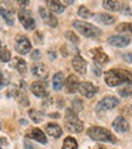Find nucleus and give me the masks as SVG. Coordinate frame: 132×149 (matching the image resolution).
I'll return each mask as SVG.
<instances>
[{"label": "nucleus", "mask_w": 132, "mask_h": 149, "mask_svg": "<svg viewBox=\"0 0 132 149\" xmlns=\"http://www.w3.org/2000/svg\"><path fill=\"white\" fill-rule=\"evenodd\" d=\"M104 80L110 87L129 84L132 81V73L126 69H112L104 73Z\"/></svg>", "instance_id": "f257e3e1"}, {"label": "nucleus", "mask_w": 132, "mask_h": 149, "mask_svg": "<svg viewBox=\"0 0 132 149\" xmlns=\"http://www.w3.org/2000/svg\"><path fill=\"white\" fill-rule=\"evenodd\" d=\"M87 136L93 141H97V142H108L112 144H115L116 141H118L109 130L104 127H99V126H91L87 130Z\"/></svg>", "instance_id": "f03ea898"}, {"label": "nucleus", "mask_w": 132, "mask_h": 149, "mask_svg": "<svg viewBox=\"0 0 132 149\" xmlns=\"http://www.w3.org/2000/svg\"><path fill=\"white\" fill-rule=\"evenodd\" d=\"M65 129L69 132H81L84 129L83 121L78 118V114L73 108L65 110Z\"/></svg>", "instance_id": "7ed1b4c3"}, {"label": "nucleus", "mask_w": 132, "mask_h": 149, "mask_svg": "<svg viewBox=\"0 0 132 149\" xmlns=\"http://www.w3.org/2000/svg\"><path fill=\"white\" fill-rule=\"evenodd\" d=\"M73 27H74L80 34L86 36V38H97V36H99L102 34V31L98 27H94L84 21H74L73 22Z\"/></svg>", "instance_id": "20e7f679"}, {"label": "nucleus", "mask_w": 132, "mask_h": 149, "mask_svg": "<svg viewBox=\"0 0 132 149\" xmlns=\"http://www.w3.org/2000/svg\"><path fill=\"white\" fill-rule=\"evenodd\" d=\"M18 19L22 23V26H23L27 31H32V29L35 28V21L33 18V15H32L31 11L24 10V9L19 10V12H18Z\"/></svg>", "instance_id": "39448f33"}, {"label": "nucleus", "mask_w": 132, "mask_h": 149, "mask_svg": "<svg viewBox=\"0 0 132 149\" xmlns=\"http://www.w3.org/2000/svg\"><path fill=\"white\" fill-rule=\"evenodd\" d=\"M119 104V100L113 96H108V97L102 98L96 106V111H104V110H110L115 108Z\"/></svg>", "instance_id": "423d86ee"}, {"label": "nucleus", "mask_w": 132, "mask_h": 149, "mask_svg": "<svg viewBox=\"0 0 132 149\" xmlns=\"http://www.w3.org/2000/svg\"><path fill=\"white\" fill-rule=\"evenodd\" d=\"M15 49H16V51L18 52V54L26 55L32 49L31 41H29V39L27 38V36L18 35L17 38H16V40H15Z\"/></svg>", "instance_id": "0eeeda50"}, {"label": "nucleus", "mask_w": 132, "mask_h": 149, "mask_svg": "<svg viewBox=\"0 0 132 149\" xmlns=\"http://www.w3.org/2000/svg\"><path fill=\"white\" fill-rule=\"evenodd\" d=\"M78 90L83 96H85V97L92 98L93 96L97 93L98 87L96 85H93L92 83H89V81H83V83H79Z\"/></svg>", "instance_id": "6e6552de"}, {"label": "nucleus", "mask_w": 132, "mask_h": 149, "mask_svg": "<svg viewBox=\"0 0 132 149\" xmlns=\"http://www.w3.org/2000/svg\"><path fill=\"white\" fill-rule=\"evenodd\" d=\"M31 90L36 97H40V98H45L49 95L46 83H44V81H34L31 85Z\"/></svg>", "instance_id": "1a4fd4ad"}, {"label": "nucleus", "mask_w": 132, "mask_h": 149, "mask_svg": "<svg viewBox=\"0 0 132 149\" xmlns=\"http://www.w3.org/2000/svg\"><path fill=\"white\" fill-rule=\"evenodd\" d=\"M39 13H40V17L42 18V21L45 22L47 26L52 27V28L57 27V24H58L57 18L53 16V13H51V12L46 9V7H39Z\"/></svg>", "instance_id": "9d476101"}, {"label": "nucleus", "mask_w": 132, "mask_h": 149, "mask_svg": "<svg viewBox=\"0 0 132 149\" xmlns=\"http://www.w3.org/2000/svg\"><path fill=\"white\" fill-rule=\"evenodd\" d=\"M90 54L92 55V58L93 61L96 62L97 64H101L103 65L106 63L109 62V56L106 54V52L102 50V47H96V49H92L90 51Z\"/></svg>", "instance_id": "9b49d317"}, {"label": "nucleus", "mask_w": 132, "mask_h": 149, "mask_svg": "<svg viewBox=\"0 0 132 149\" xmlns=\"http://www.w3.org/2000/svg\"><path fill=\"white\" fill-rule=\"evenodd\" d=\"M72 64H73V68L75 69L76 73L81 74V75L86 74V70H87V62H86L80 55H76L74 58H73Z\"/></svg>", "instance_id": "f8f14e48"}, {"label": "nucleus", "mask_w": 132, "mask_h": 149, "mask_svg": "<svg viewBox=\"0 0 132 149\" xmlns=\"http://www.w3.org/2000/svg\"><path fill=\"white\" fill-rule=\"evenodd\" d=\"M131 39L125 35H112L108 38V42L116 47H125L130 44Z\"/></svg>", "instance_id": "ddd939ff"}, {"label": "nucleus", "mask_w": 132, "mask_h": 149, "mask_svg": "<svg viewBox=\"0 0 132 149\" xmlns=\"http://www.w3.org/2000/svg\"><path fill=\"white\" fill-rule=\"evenodd\" d=\"M32 74L39 79H46L49 75V69L44 63H35L32 65Z\"/></svg>", "instance_id": "4468645a"}, {"label": "nucleus", "mask_w": 132, "mask_h": 149, "mask_svg": "<svg viewBox=\"0 0 132 149\" xmlns=\"http://www.w3.org/2000/svg\"><path fill=\"white\" fill-rule=\"evenodd\" d=\"M27 137H28V138H32V139L36 141V142H39V143H41V144H46V143H47V138H46V136H45V133H44V132H42L40 129H38V127L32 129L31 131L27 133Z\"/></svg>", "instance_id": "2eb2a0df"}, {"label": "nucleus", "mask_w": 132, "mask_h": 149, "mask_svg": "<svg viewBox=\"0 0 132 149\" xmlns=\"http://www.w3.org/2000/svg\"><path fill=\"white\" fill-rule=\"evenodd\" d=\"M113 129L116 132H120V133L127 132L130 130V124H129V121L124 116H118L113 121Z\"/></svg>", "instance_id": "dca6fc26"}, {"label": "nucleus", "mask_w": 132, "mask_h": 149, "mask_svg": "<svg viewBox=\"0 0 132 149\" xmlns=\"http://www.w3.org/2000/svg\"><path fill=\"white\" fill-rule=\"evenodd\" d=\"M79 87V79L76 75H69L67 81H65V91L68 93H74L76 92Z\"/></svg>", "instance_id": "f3484780"}, {"label": "nucleus", "mask_w": 132, "mask_h": 149, "mask_svg": "<svg viewBox=\"0 0 132 149\" xmlns=\"http://www.w3.org/2000/svg\"><path fill=\"white\" fill-rule=\"evenodd\" d=\"M45 131H46L47 135H50L53 138H60L62 136V129L55 123H49L45 126Z\"/></svg>", "instance_id": "a211bd4d"}, {"label": "nucleus", "mask_w": 132, "mask_h": 149, "mask_svg": "<svg viewBox=\"0 0 132 149\" xmlns=\"http://www.w3.org/2000/svg\"><path fill=\"white\" fill-rule=\"evenodd\" d=\"M94 18H96V21L98 22V23L107 24V26L113 24L115 22V19H116L114 16H112V15H109V13H98V15H96Z\"/></svg>", "instance_id": "6ab92c4d"}, {"label": "nucleus", "mask_w": 132, "mask_h": 149, "mask_svg": "<svg viewBox=\"0 0 132 149\" xmlns=\"http://www.w3.org/2000/svg\"><path fill=\"white\" fill-rule=\"evenodd\" d=\"M64 85V77H63V73L58 72L56 73L53 78H52V87L55 91H60L61 88L63 87Z\"/></svg>", "instance_id": "aec40b11"}, {"label": "nucleus", "mask_w": 132, "mask_h": 149, "mask_svg": "<svg viewBox=\"0 0 132 149\" xmlns=\"http://www.w3.org/2000/svg\"><path fill=\"white\" fill-rule=\"evenodd\" d=\"M0 16L5 19V22L9 26H13L15 24V17H13L12 11L5 9V7H0Z\"/></svg>", "instance_id": "412c9836"}, {"label": "nucleus", "mask_w": 132, "mask_h": 149, "mask_svg": "<svg viewBox=\"0 0 132 149\" xmlns=\"http://www.w3.org/2000/svg\"><path fill=\"white\" fill-rule=\"evenodd\" d=\"M103 6L109 11H121L124 9L122 3L121 1H115V0H112V1L106 0V1H103Z\"/></svg>", "instance_id": "4be33fe9"}, {"label": "nucleus", "mask_w": 132, "mask_h": 149, "mask_svg": "<svg viewBox=\"0 0 132 149\" xmlns=\"http://www.w3.org/2000/svg\"><path fill=\"white\" fill-rule=\"evenodd\" d=\"M12 67L16 68L18 70V73L22 74V75H24L27 73V63H26L24 59H22V58H15Z\"/></svg>", "instance_id": "5701e85b"}, {"label": "nucleus", "mask_w": 132, "mask_h": 149, "mask_svg": "<svg viewBox=\"0 0 132 149\" xmlns=\"http://www.w3.org/2000/svg\"><path fill=\"white\" fill-rule=\"evenodd\" d=\"M46 4L49 6L50 11L56 12V13H62L65 10V6L62 3H60V1H47Z\"/></svg>", "instance_id": "b1692460"}, {"label": "nucleus", "mask_w": 132, "mask_h": 149, "mask_svg": "<svg viewBox=\"0 0 132 149\" xmlns=\"http://www.w3.org/2000/svg\"><path fill=\"white\" fill-rule=\"evenodd\" d=\"M28 115L31 116V119L36 124H39V123H41L44 120V114L41 113V111L36 110V109H29Z\"/></svg>", "instance_id": "393cba45"}, {"label": "nucleus", "mask_w": 132, "mask_h": 149, "mask_svg": "<svg viewBox=\"0 0 132 149\" xmlns=\"http://www.w3.org/2000/svg\"><path fill=\"white\" fill-rule=\"evenodd\" d=\"M62 149H78V142H76V139L70 137V136L65 137L64 142H63Z\"/></svg>", "instance_id": "a878e982"}, {"label": "nucleus", "mask_w": 132, "mask_h": 149, "mask_svg": "<svg viewBox=\"0 0 132 149\" xmlns=\"http://www.w3.org/2000/svg\"><path fill=\"white\" fill-rule=\"evenodd\" d=\"M78 15L83 18H92L93 17V12L90 11L86 6H80L78 10Z\"/></svg>", "instance_id": "bb28decb"}, {"label": "nucleus", "mask_w": 132, "mask_h": 149, "mask_svg": "<svg viewBox=\"0 0 132 149\" xmlns=\"http://www.w3.org/2000/svg\"><path fill=\"white\" fill-rule=\"evenodd\" d=\"M119 93L122 96V97H129V96L132 95V81L129 84H126L125 87H122L119 90Z\"/></svg>", "instance_id": "cd10ccee"}, {"label": "nucleus", "mask_w": 132, "mask_h": 149, "mask_svg": "<svg viewBox=\"0 0 132 149\" xmlns=\"http://www.w3.org/2000/svg\"><path fill=\"white\" fill-rule=\"evenodd\" d=\"M116 31L120 33H131L132 34V23H121L116 27Z\"/></svg>", "instance_id": "c85d7f7f"}, {"label": "nucleus", "mask_w": 132, "mask_h": 149, "mask_svg": "<svg viewBox=\"0 0 132 149\" xmlns=\"http://www.w3.org/2000/svg\"><path fill=\"white\" fill-rule=\"evenodd\" d=\"M0 59H1L3 62H9L11 59V52L5 47L1 49V51H0Z\"/></svg>", "instance_id": "c756f323"}, {"label": "nucleus", "mask_w": 132, "mask_h": 149, "mask_svg": "<svg viewBox=\"0 0 132 149\" xmlns=\"http://www.w3.org/2000/svg\"><path fill=\"white\" fill-rule=\"evenodd\" d=\"M65 38H67L69 41H72V42H74V44H79V38H78V36L74 34V33H73V32H65Z\"/></svg>", "instance_id": "7c9ffc66"}, {"label": "nucleus", "mask_w": 132, "mask_h": 149, "mask_svg": "<svg viewBox=\"0 0 132 149\" xmlns=\"http://www.w3.org/2000/svg\"><path fill=\"white\" fill-rule=\"evenodd\" d=\"M73 108L75 109V113H76V111H80L83 109V102L80 100H78V98L74 100V101H73Z\"/></svg>", "instance_id": "2f4dec72"}, {"label": "nucleus", "mask_w": 132, "mask_h": 149, "mask_svg": "<svg viewBox=\"0 0 132 149\" xmlns=\"http://www.w3.org/2000/svg\"><path fill=\"white\" fill-rule=\"evenodd\" d=\"M9 147H10L9 141L5 137H0V149H9Z\"/></svg>", "instance_id": "473e14b6"}, {"label": "nucleus", "mask_w": 132, "mask_h": 149, "mask_svg": "<svg viewBox=\"0 0 132 149\" xmlns=\"http://www.w3.org/2000/svg\"><path fill=\"white\" fill-rule=\"evenodd\" d=\"M31 58L34 59V61H38V59L41 58V52H40L39 50H34V51L32 52V55H31Z\"/></svg>", "instance_id": "72a5a7b5"}, {"label": "nucleus", "mask_w": 132, "mask_h": 149, "mask_svg": "<svg viewBox=\"0 0 132 149\" xmlns=\"http://www.w3.org/2000/svg\"><path fill=\"white\" fill-rule=\"evenodd\" d=\"M121 56H122V58L125 59L127 63H132V54H130V52H126V54H122Z\"/></svg>", "instance_id": "f704fd0d"}, {"label": "nucleus", "mask_w": 132, "mask_h": 149, "mask_svg": "<svg viewBox=\"0 0 132 149\" xmlns=\"http://www.w3.org/2000/svg\"><path fill=\"white\" fill-rule=\"evenodd\" d=\"M24 148L26 149H36L31 142H28V141H24Z\"/></svg>", "instance_id": "c9c22d12"}, {"label": "nucleus", "mask_w": 132, "mask_h": 149, "mask_svg": "<svg viewBox=\"0 0 132 149\" xmlns=\"http://www.w3.org/2000/svg\"><path fill=\"white\" fill-rule=\"evenodd\" d=\"M92 70L94 72V74H96L97 77H99V75H101V72H99V69H97V67H92Z\"/></svg>", "instance_id": "e433bc0d"}, {"label": "nucleus", "mask_w": 132, "mask_h": 149, "mask_svg": "<svg viewBox=\"0 0 132 149\" xmlns=\"http://www.w3.org/2000/svg\"><path fill=\"white\" fill-rule=\"evenodd\" d=\"M93 149H107V148H106L104 146H102V144H97Z\"/></svg>", "instance_id": "4c0bfd02"}, {"label": "nucleus", "mask_w": 132, "mask_h": 149, "mask_svg": "<svg viewBox=\"0 0 132 149\" xmlns=\"http://www.w3.org/2000/svg\"><path fill=\"white\" fill-rule=\"evenodd\" d=\"M18 4H19L21 6H27V5L29 4V1H18Z\"/></svg>", "instance_id": "58836bf2"}, {"label": "nucleus", "mask_w": 132, "mask_h": 149, "mask_svg": "<svg viewBox=\"0 0 132 149\" xmlns=\"http://www.w3.org/2000/svg\"><path fill=\"white\" fill-rule=\"evenodd\" d=\"M35 36H36V40H38V42H39V36H41V34H40V33H36V34H35ZM40 41H42V39H41V38H40Z\"/></svg>", "instance_id": "ea45409f"}, {"label": "nucleus", "mask_w": 132, "mask_h": 149, "mask_svg": "<svg viewBox=\"0 0 132 149\" xmlns=\"http://www.w3.org/2000/svg\"><path fill=\"white\" fill-rule=\"evenodd\" d=\"M50 116H52V118H58L60 115H58L57 113H52V114H50Z\"/></svg>", "instance_id": "a19ab883"}, {"label": "nucleus", "mask_w": 132, "mask_h": 149, "mask_svg": "<svg viewBox=\"0 0 132 149\" xmlns=\"http://www.w3.org/2000/svg\"><path fill=\"white\" fill-rule=\"evenodd\" d=\"M1 84H3V74L0 73V86H1Z\"/></svg>", "instance_id": "79ce46f5"}, {"label": "nucleus", "mask_w": 132, "mask_h": 149, "mask_svg": "<svg viewBox=\"0 0 132 149\" xmlns=\"http://www.w3.org/2000/svg\"><path fill=\"white\" fill-rule=\"evenodd\" d=\"M19 123H21L22 125H27V124H28V123H27V120H21Z\"/></svg>", "instance_id": "37998d69"}, {"label": "nucleus", "mask_w": 132, "mask_h": 149, "mask_svg": "<svg viewBox=\"0 0 132 149\" xmlns=\"http://www.w3.org/2000/svg\"><path fill=\"white\" fill-rule=\"evenodd\" d=\"M0 129H1V124H0Z\"/></svg>", "instance_id": "c03bdc74"}, {"label": "nucleus", "mask_w": 132, "mask_h": 149, "mask_svg": "<svg viewBox=\"0 0 132 149\" xmlns=\"http://www.w3.org/2000/svg\"><path fill=\"white\" fill-rule=\"evenodd\" d=\"M0 47H1V42H0Z\"/></svg>", "instance_id": "a18cd8bd"}]
</instances>
